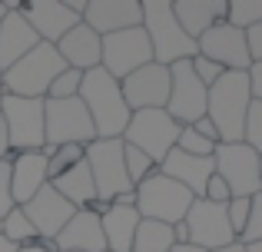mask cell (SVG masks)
Here are the masks:
<instances>
[{"label":"cell","instance_id":"cell-1","mask_svg":"<svg viewBox=\"0 0 262 252\" xmlns=\"http://www.w3.org/2000/svg\"><path fill=\"white\" fill-rule=\"evenodd\" d=\"M80 100H83L90 120H93L96 140H123L129 126V106L123 100L120 80H113L103 66L83 73V86H80Z\"/></svg>","mask_w":262,"mask_h":252},{"label":"cell","instance_id":"cell-2","mask_svg":"<svg viewBox=\"0 0 262 252\" xmlns=\"http://www.w3.org/2000/svg\"><path fill=\"white\" fill-rule=\"evenodd\" d=\"M249 103H252V90H249V77L246 73H223L209 86L206 117L216 126L219 143H243V126H246Z\"/></svg>","mask_w":262,"mask_h":252},{"label":"cell","instance_id":"cell-3","mask_svg":"<svg viewBox=\"0 0 262 252\" xmlns=\"http://www.w3.org/2000/svg\"><path fill=\"white\" fill-rule=\"evenodd\" d=\"M143 30L153 47V63L173 66L179 60H192L199 53L196 40L179 27L173 0H143Z\"/></svg>","mask_w":262,"mask_h":252},{"label":"cell","instance_id":"cell-4","mask_svg":"<svg viewBox=\"0 0 262 252\" xmlns=\"http://www.w3.org/2000/svg\"><path fill=\"white\" fill-rule=\"evenodd\" d=\"M67 70L63 57L57 53L53 43H40L27 53L24 60L10 66V70L0 77V86L10 97H27V100H47L50 93V83Z\"/></svg>","mask_w":262,"mask_h":252},{"label":"cell","instance_id":"cell-5","mask_svg":"<svg viewBox=\"0 0 262 252\" xmlns=\"http://www.w3.org/2000/svg\"><path fill=\"white\" fill-rule=\"evenodd\" d=\"M133 199H136L140 219L179 226V222L186 219V213H189V206L196 202V196L186 186H179L176 179H169V176H163L160 169H156L153 176H146V179L133 189Z\"/></svg>","mask_w":262,"mask_h":252},{"label":"cell","instance_id":"cell-6","mask_svg":"<svg viewBox=\"0 0 262 252\" xmlns=\"http://www.w3.org/2000/svg\"><path fill=\"white\" fill-rule=\"evenodd\" d=\"M86 166L96 186V202L110 206L123 196H133V182L123 163V140H93L86 146Z\"/></svg>","mask_w":262,"mask_h":252},{"label":"cell","instance_id":"cell-7","mask_svg":"<svg viewBox=\"0 0 262 252\" xmlns=\"http://www.w3.org/2000/svg\"><path fill=\"white\" fill-rule=\"evenodd\" d=\"M43 136H47V146H90L96 140V129L93 120H90L86 106L80 97L73 100H47L43 106ZM43 146V149H47Z\"/></svg>","mask_w":262,"mask_h":252},{"label":"cell","instance_id":"cell-8","mask_svg":"<svg viewBox=\"0 0 262 252\" xmlns=\"http://www.w3.org/2000/svg\"><path fill=\"white\" fill-rule=\"evenodd\" d=\"M179 129L183 126H179L166 110H140V113L129 117L123 143H126V146H136L140 153H146L149 159L160 166V163L176 149Z\"/></svg>","mask_w":262,"mask_h":252},{"label":"cell","instance_id":"cell-9","mask_svg":"<svg viewBox=\"0 0 262 252\" xmlns=\"http://www.w3.org/2000/svg\"><path fill=\"white\" fill-rule=\"evenodd\" d=\"M43 106L47 100H27V97H10L4 93L0 103V117L7 123L13 153H40L47 146L43 136Z\"/></svg>","mask_w":262,"mask_h":252},{"label":"cell","instance_id":"cell-10","mask_svg":"<svg viewBox=\"0 0 262 252\" xmlns=\"http://www.w3.org/2000/svg\"><path fill=\"white\" fill-rule=\"evenodd\" d=\"M216 176L226 179L232 199H252L262 189V169H259V153L246 143H219L212 153Z\"/></svg>","mask_w":262,"mask_h":252},{"label":"cell","instance_id":"cell-11","mask_svg":"<svg viewBox=\"0 0 262 252\" xmlns=\"http://www.w3.org/2000/svg\"><path fill=\"white\" fill-rule=\"evenodd\" d=\"M183 229H186V242L196 249H206V252H216V249H226L232 242H239L232 226H229L226 206H216L209 199L192 202L186 219H183Z\"/></svg>","mask_w":262,"mask_h":252},{"label":"cell","instance_id":"cell-12","mask_svg":"<svg viewBox=\"0 0 262 252\" xmlns=\"http://www.w3.org/2000/svg\"><path fill=\"white\" fill-rule=\"evenodd\" d=\"M146 63H153V47H149V37L143 27L103 37V63L100 66L113 80H126L129 73H136Z\"/></svg>","mask_w":262,"mask_h":252},{"label":"cell","instance_id":"cell-13","mask_svg":"<svg viewBox=\"0 0 262 252\" xmlns=\"http://www.w3.org/2000/svg\"><path fill=\"white\" fill-rule=\"evenodd\" d=\"M206 100L209 90L199 83V77L192 73V60H179L169 66V100L166 113L176 120L179 126H189L196 120L206 117Z\"/></svg>","mask_w":262,"mask_h":252},{"label":"cell","instance_id":"cell-14","mask_svg":"<svg viewBox=\"0 0 262 252\" xmlns=\"http://www.w3.org/2000/svg\"><path fill=\"white\" fill-rule=\"evenodd\" d=\"M196 47H199L196 57H203V60H209V63L223 66L226 73H246L252 66L249 47H246V33L236 30L232 24H226V20L212 24L209 30L196 40Z\"/></svg>","mask_w":262,"mask_h":252},{"label":"cell","instance_id":"cell-15","mask_svg":"<svg viewBox=\"0 0 262 252\" xmlns=\"http://www.w3.org/2000/svg\"><path fill=\"white\" fill-rule=\"evenodd\" d=\"M123 100H126L129 113L140 110H166L169 100V66L163 63H146L126 80H120Z\"/></svg>","mask_w":262,"mask_h":252},{"label":"cell","instance_id":"cell-16","mask_svg":"<svg viewBox=\"0 0 262 252\" xmlns=\"http://www.w3.org/2000/svg\"><path fill=\"white\" fill-rule=\"evenodd\" d=\"M20 209H24V216L30 219V226L37 229V236L43 242H53V239H57L60 229H63L67 222L73 219V213H77V209H73L70 202H67L63 196L50 186V182H47V186L40 189L30 202H24Z\"/></svg>","mask_w":262,"mask_h":252},{"label":"cell","instance_id":"cell-17","mask_svg":"<svg viewBox=\"0 0 262 252\" xmlns=\"http://www.w3.org/2000/svg\"><path fill=\"white\" fill-rule=\"evenodd\" d=\"M20 17L33 27L40 43H53V47L60 43V37H63L67 30L83 24V20H77L67 10L63 0H20Z\"/></svg>","mask_w":262,"mask_h":252},{"label":"cell","instance_id":"cell-18","mask_svg":"<svg viewBox=\"0 0 262 252\" xmlns=\"http://www.w3.org/2000/svg\"><path fill=\"white\" fill-rule=\"evenodd\" d=\"M83 24L100 37L143 27V0H90Z\"/></svg>","mask_w":262,"mask_h":252},{"label":"cell","instance_id":"cell-19","mask_svg":"<svg viewBox=\"0 0 262 252\" xmlns=\"http://www.w3.org/2000/svg\"><path fill=\"white\" fill-rule=\"evenodd\" d=\"M103 222V239H106V252H133V236L140 226V213H136V199L123 196V199L110 202L100 216Z\"/></svg>","mask_w":262,"mask_h":252},{"label":"cell","instance_id":"cell-20","mask_svg":"<svg viewBox=\"0 0 262 252\" xmlns=\"http://www.w3.org/2000/svg\"><path fill=\"white\" fill-rule=\"evenodd\" d=\"M53 246H57V252H106L100 216L93 209H77L73 219L53 239Z\"/></svg>","mask_w":262,"mask_h":252},{"label":"cell","instance_id":"cell-21","mask_svg":"<svg viewBox=\"0 0 262 252\" xmlns=\"http://www.w3.org/2000/svg\"><path fill=\"white\" fill-rule=\"evenodd\" d=\"M57 53L63 57V63L70 66V70H80V73L96 70V66L103 63V37L93 33L86 24H77L73 30H67L63 37H60Z\"/></svg>","mask_w":262,"mask_h":252},{"label":"cell","instance_id":"cell-22","mask_svg":"<svg viewBox=\"0 0 262 252\" xmlns=\"http://www.w3.org/2000/svg\"><path fill=\"white\" fill-rule=\"evenodd\" d=\"M160 173L169 176V179H176L179 186H186L196 199H203L206 182H209V176L216 173V166H212V156L206 159V156H189V153L173 149V153L160 163Z\"/></svg>","mask_w":262,"mask_h":252},{"label":"cell","instance_id":"cell-23","mask_svg":"<svg viewBox=\"0 0 262 252\" xmlns=\"http://www.w3.org/2000/svg\"><path fill=\"white\" fill-rule=\"evenodd\" d=\"M47 153H17L10 159V189H13V199L17 206L30 202L40 189L47 186Z\"/></svg>","mask_w":262,"mask_h":252},{"label":"cell","instance_id":"cell-24","mask_svg":"<svg viewBox=\"0 0 262 252\" xmlns=\"http://www.w3.org/2000/svg\"><path fill=\"white\" fill-rule=\"evenodd\" d=\"M33 47H40V37L33 33V27L20 13H7L0 20V73H7L17 60H24Z\"/></svg>","mask_w":262,"mask_h":252},{"label":"cell","instance_id":"cell-25","mask_svg":"<svg viewBox=\"0 0 262 252\" xmlns=\"http://www.w3.org/2000/svg\"><path fill=\"white\" fill-rule=\"evenodd\" d=\"M229 0H173V13L186 33L192 40H199L212 24L226 20Z\"/></svg>","mask_w":262,"mask_h":252},{"label":"cell","instance_id":"cell-26","mask_svg":"<svg viewBox=\"0 0 262 252\" xmlns=\"http://www.w3.org/2000/svg\"><path fill=\"white\" fill-rule=\"evenodd\" d=\"M50 186L57 189V193L63 196V199L70 202L73 209H90V206L96 202V186H93V176H90L86 159L77 163L73 169H67L63 176H57Z\"/></svg>","mask_w":262,"mask_h":252},{"label":"cell","instance_id":"cell-27","mask_svg":"<svg viewBox=\"0 0 262 252\" xmlns=\"http://www.w3.org/2000/svg\"><path fill=\"white\" fill-rule=\"evenodd\" d=\"M176 246V229L166 222H153V219H140L133 236V252H173Z\"/></svg>","mask_w":262,"mask_h":252},{"label":"cell","instance_id":"cell-28","mask_svg":"<svg viewBox=\"0 0 262 252\" xmlns=\"http://www.w3.org/2000/svg\"><path fill=\"white\" fill-rule=\"evenodd\" d=\"M47 179H57V176H63L67 169H73L77 163L86 159V146H77V143H70V146H47Z\"/></svg>","mask_w":262,"mask_h":252},{"label":"cell","instance_id":"cell-29","mask_svg":"<svg viewBox=\"0 0 262 252\" xmlns=\"http://www.w3.org/2000/svg\"><path fill=\"white\" fill-rule=\"evenodd\" d=\"M0 233L7 236V239L13 242V246H33V242H40V236H37V229L30 226V219H27L24 216V209H10V213L4 216V219H0Z\"/></svg>","mask_w":262,"mask_h":252},{"label":"cell","instance_id":"cell-30","mask_svg":"<svg viewBox=\"0 0 262 252\" xmlns=\"http://www.w3.org/2000/svg\"><path fill=\"white\" fill-rule=\"evenodd\" d=\"M226 24H232L236 30H249V27L262 24V0H229L226 10Z\"/></svg>","mask_w":262,"mask_h":252},{"label":"cell","instance_id":"cell-31","mask_svg":"<svg viewBox=\"0 0 262 252\" xmlns=\"http://www.w3.org/2000/svg\"><path fill=\"white\" fill-rule=\"evenodd\" d=\"M123 163H126V176H129V182H133V189L140 186L146 176H153L156 169H160L146 153H140L136 146H126V143H123Z\"/></svg>","mask_w":262,"mask_h":252},{"label":"cell","instance_id":"cell-32","mask_svg":"<svg viewBox=\"0 0 262 252\" xmlns=\"http://www.w3.org/2000/svg\"><path fill=\"white\" fill-rule=\"evenodd\" d=\"M179 153H189V156H206L209 159L216 153V143H209L203 133H196V126H183L179 129V140H176Z\"/></svg>","mask_w":262,"mask_h":252},{"label":"cell","instance_id":"cell-33","mask_svg":"<svg viewBox=\"0 0 262 252\" xmlns=\"http://www.w3.org/2000/svg\"><path fill=\"white\" fill-rule=\"evenodd\" d=\"M80 86H83V73L67 66V70L50 83V93H47V100H73V97H80Z\"/></svg>","mask_w":262,"mask_h":252},{"label":"cell","instance_id":"cell-34","mask_svg":"<svg viewBox=\"0 0 262 252\" xmlns=\"http://www.w3.org/2000/svg\"><path fill=\"white\" fill-rule=\"evenodd\" d=\"M243 143L252 146L262 156V100H252L249 113H246V126H243Z\"/></svg>","mask_w":262,"mask_h":252},{"label":"cell","instance_id":"cell-35","mask_svg":"<svg viewBox=\"0 0 262 252\" xmlns=\"http://www.w3.org/2000/svg\"><path fill=\"white\" fill-rule=\"evenodd\" d=\"M239 242H243V246L262 242V189L252 196V202H249V222H246V229L239 233Z\"/></svg>","mask_w":262,"mask_h":252},{"label":"cell","instance_id":"cell-36","mask_svg":"<svg viewBox=\"0 0 262 252\" xmlns=\"http://www.w3.org/2000/svg\"><path fill=\"white\" fill-rule=\"evenodd\" d=\"M249 202L252 199H232L229 206H226V216H229V226H232V233H236V239H239V233L246 229V222H249Z\"/></svg>","mask_w":262,"mask_h":252},{"label":"cell","instance_id":"cell-37","mask_svg":"<svg viewBox=\"0 0 262 252\" xmlns=\"http://www.w3.org/2000/svg\"><path fill=\"white\" fill-rule=\"evenodd\" d=\"M10 209H17V199H13V189H10V159H4L0 163V219Z\"/></svg>","mask_w":262,"mask_h":252},{"label":"cell","instance_id":"cell-38","mask_svg":"<svg viewBox=\"0 0 262 252\" xmlns=\"http://www.w3.org/2000/svg\"><path fill=\"white\" fill-rule=\"evenodd\" d=\"M192 73H196L199 77V83L206 86V90H209L212 83H216L219 77H223V66H216V63H209V60H203V57H192Z\"/></svg>","mask_w":262,"mask_h":252},{"label":"cell","instance_id":"cell-39","mask_svg":"<svg viewBox=\"0 0 262 252\" xmlns=\"http://www.w3.org/2000/svg\"><path fill=\"white\" fill-rule=\"evenodd\" d=\"M203 199L216 202V206H229V202H232V193H229V186H226V179H219V176L212 173L209 182H206V196H203Z\"/></svg>","mask_w":262,"mask_h":252},{"label":"cell","instance_id":"cell-40","mask_svg":"<svg viewBox=\"0 0 262 252\" xmlns=\"http://www.w3.org/2000/svg\"><path fill=\"white\" fill-rule=\"evenodd\" d=\"M246 47H249L252 63H262V24H256V27L246 30Z\"/></svg>","mask_w":262,"mask_h":252},{"label":"cell","instance_id":"cell-41","mask_svg":"<svg viewBox=\"0 0 262 252\" xmlns=\"http://www.w3.org/2000/svg\"><path fill=\"white\" fill-rule=\"evenodd\" d=\"M246 77H249V90H252V100H262V63H252L249 70H246Z\"/></svg>","mask_w":262,"mask_h":252},{"label":"cell","instance_id":"cell-42","mask_svg":"<svg viewBox=\"0 0 262 252\" xmlns=\"http://www.w3.org/2000/svg\"><path fill=\"white\" fill-rule=\"evenodd\" d=\"M189 126H196V133H203L209 143H216V146H219V133H216V126H212V120H209V117L196 120V123H189Z\"/></svg>","mask_w":262,"mask_h":252},{"label":"cell","instance_id":"cell-43","mask_svg":"<svg viewBox=\"0 0 262 252\" xmlns=\"http://www.w3.org/2000/svg\"><path fill=\"white\" fill-rule=\"evenodd\" d=\"M13 149H10V136H7V123H4V117H0V163L4 159H13Z\"/></svg>","mask_w":262,"mask_h":252},{"label":"cell","instance_id":"cell-44","mask_svg":"<svg viewBox=\"0 0 262 252\" xmlns=\"http://www.w3.org/2000/svg\"><path fill=\"white\" fill-rule=\"evenodd\" d=\"M17 252H57V246H53V242H33V246H24V249H17Z\"/></svg>","mask_w":262,"mask_h":252},{"label":"cell","instance_id":"cell-45","mask_svg":"<svg viewBox=\"0 0 262 252\" xmlns=\"http://www.w3.org/2000/svg\"><path fill=\"white\" fill-rule=\"evenodd\" d=\"M17 249H20V246H13V242L7 239L4 233H0V252H17Z\"/></svg>","mask_w":262,"mask_h":252},{"label":"cell","instance_id":"cell-46","mask_svg":"<svg viewBox=\"0 0 262 252\" xmlns=\"http://www.w3.org/2000/svg\"><path fill=\"white\" fill-rule=\"evenodd\" d=\"M216 252H246L243 242H232V246H226V249H216Z\"/></svg>","mask_w":262,"mask_h":252},{"label":"cell","instance_id":"cell-47","mask_svg":"<svg viewBox=\"0 0 262 252\" xmlns=\"http://www.w3.org/2000/svg\"><path fill=\"white\" fill-rule=\"evenodd\" d=\"M173 252H206V249H196V246H189V242H186V246H173Z\"/></svg>","mask_w":262,"mask_h":252},{"label":"cell","instance_id":"cell-48","mask_svg":"<svg viewBox=\"0 0 262 252\" xmlns=\"http://www.w3.org/2000/svg\"><path fill=\"white\" fill-rule=\"evenodd\" d=\"M246 252H262V242H249V246H246Z\"/></svg>","mask_w":262,"mask_h":252},{"label":"cell","instance_id":"cell-49","mask_svg":"<svg viewBox=\"0 0 262 252\" xmlns=\"http://www.w3.org/2000/svg\"><path fill=\"white\" fill-rule=\"evenodd\" d=\"M7 17V7H4V0H0V20H4Z\"/></svg>","mask_w":262,"mask_h":252},{"label":"cell","instance_id":"cell-50","mask_svg":"<svg viewBox=\"0 0 262 252\" xmlns=\"http://www.w3.org/2000/svg\"><path fill=\"white\" fill-rule=\"evenodd\" d=\"M0 103H4V86H0Z\"/></svg>","mask_w":262,"mask_h":252},{"label":"cell","instance_id":"cell-51","mask_svg":"<svg viewBox=\"0 0 262 252\" xmlns=\"http://www.w3.org/2000/svg\"><path fill=\"white\" fill-rule=\"evenodd\" d=\"M259 169H262V156H259Z\"/></svg>","mask_w":262,"mask_h":252},{"label":"cell","instance_id":"cell-52","mask_svg":"<svg viewBox=\"0 0 262 252\" xmlns=\"http://www.w3.org/2000/svg\"><path fill=\"white\" fill-rule=\"evenodd\" d=\"M0 77H4V73H0Z\"/></svg>","mask_w":262,"mask_h":252}]
</instances>
